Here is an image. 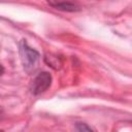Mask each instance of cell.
<instances>
[{
	"instance_id": "cell-1",
	"label": "cell",
	"mask_w": 132,
	"mask_h": 132,
	"mask_svg": "<svg viewBox=\"0 0 132 132\" xmlns=\"http://www.w3.org/2000/svg\"><path fill=\"white\" fill-rule=\"evenodd\" d=\"M20 57L22 65L27 73H32L37 69L39 61V53L34 48L30 47L25 39H22L19 44Z\"/></svg>"
},
{
	"instance_id": "cell-2",
	"label": "cell",
	"mask_w": 132,
	"mask_h": 132,
	"mask_svg": "<svg viewBox=\"0 0 132 132\" xmlns=\"http://www.w3.org/2000/svg\"><path fill=\"white\" fill-rule=\"evenodd\" d=\"M51 84H52V75L46 71H42L38 73L33 79L31 85V92L34 95H39L44 91H46L51 87Z\"/></svg>"
},
{
	"instance_id": "cell-3",
	"label": "cell",
	"mask_w": 132,
	"mask_h": 132,
	"mask_svg": "<svg viewBox=\"0 0 132 132\" xmlns=\"http://www.w3.org/2000/svg\"><path fill=\"white\" fill-rule=\"evenodd\" d=\"M48 4L57 9L64 11H77L79 6L70 0H47Z\"/></svg>"
},
{
	"instance_id": "cell-4",
	"label": "cell",
	"mask_w": 132,
	"mask_h": 132,
	"mask_svg": "<svg viewBox=\"0 0 132 132\" xmlns=\"http://www.w3.org/2000/svg\"><path fill=\"white\" fill-rule=\"evenodd\" d=\"M76 129L78 131H92L93 130L92 127L88 126L85 123H76Z\"/></svg>"
},
{
	"instance_id": "cell-5",
	"label": "cell",
	"mask_w": 132,
	"mask_h": 132,
	"mask_svg": "<svg viewBox=\"0 0 132 132\" xmlns=\"http://www.w3.org/2000/svg\"><path fill=\"white\" fill-rule=\"evenodd\" d=\"M3 72H4V68H3V66H1V65H0V75H2V74H3Z\"/></svg>"
},
{
	"instance_id": "cell-6",
	"label": "cell",
	"mask_w": 132,
	"mask_h": 132,
	"mask_svg": "<svg viewBox=\"0 0 132 132\" xmlns=\"http://www.w3.org/2000/svg\"><path fill=\"white\" fill-rule=\"evenodd\" d=\"M2 112H3V110H2V108H1V106H0V116L2 114Z\"/></svg>"
}]
</instances>
